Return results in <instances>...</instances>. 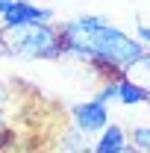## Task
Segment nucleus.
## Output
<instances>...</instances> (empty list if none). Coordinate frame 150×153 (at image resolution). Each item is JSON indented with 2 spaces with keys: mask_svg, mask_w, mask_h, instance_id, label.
I'll return each mask as SVG.
<instances>
[{
  "mask_svg": "<svg viewBox=\"0 0 150 153\" xmlns=\"http://www.w3.org/2000/svg\"><path fill=\"white\" fill-rule=\"evenodd\" d=\"M59 33L68 56L97 68L106 79H118L138 56L147 53V47L138 38L127 36L121 27H115L103 15L71 18L65 27H59Z\"/></svg>",
  "mask_w": 150,
  "mask_h": 153,
  "instance_id": "obj_1",
  "label": "nucleus"
},
{
  "mask_svg": "<svg viewBox=\"0 0 150 153\" xmlns=\"http://www.w3.org/2000/svg\"><path fill=\"white\" fill-rule=\"evenodd\" d=\"M0 50L18 59H59L65 56L62 33L53 24L0 27Z\"/></svg>",
  "mask_w": 150,
  "mask_h": 153,
  "instance_id": "obj_2",
  "label": "nucleus"
},
{
  "mask_svg": "<svg viewBox=\"0 0 150 153\" xmlns=\"http://www.w3.org/2000/svg\"><path fill=\"white\" fill-rule=\"evenodd\" d=\"M71 127L79 130L82 135H100L106 127H109V106L97 97H88L82 103H74L71 106Z\"/></svg>",
  "mask_w": 150,
  "mask_h": 153,
  "instance_id": "obj_3",
  "label": "nucleus"
},
{
  "mask_svg": "<svg viewBox=\"0 0 150 153\" xmlns=\"http://www.w3.org/2000/svg\"><path fill=\"white\" fill-rule=\"evenodd\" d=\"M53 9L38 6L33 0H0V24L3 27H27V24H50Z\"/></svg>",
  "mask_w": 150,
  "mask_h": 153,
  "instance_id": "obj_4",
  "label": "nucleus"
},
{
  "mask_svg": "<svg viewBox=\"0 0 150 153\" xmlns=\"http://www.w3.org/2000/svg\"><path fill=\"white\" fill-rule=\"evenodd\" d=\"M130 147V135L121 124H109L94 141V153H121Z\"/></svg>",
  "mask_w": 150,
  "mask_h": 153,
  "instance_id": "obj_5",
  "label": "nucleus"
},
{
  "mask_svg": "<svg viewBox=\"0 0 150 153\" xmlns=\"http://www.w3.org/2000/svg\"><path fill=\"white\" fill-rule=\"evenodd\" d=\"M124 79H130L132 85H138V88H144L150 94V53H144V56H138L135 62H132L130 68L124 71Z\"/></svg>",
  "mask_w": 150,
  "mask_h": 153,
  "instance_id": "obj_6",
  "label": "nucleus"
},
{
  "mask_svg": "<svg viewBox=\"0 0 150 153\" xmlns=\"http://www.w3.org/2000/svg\"><path fill=\"white\" fill-rule=\"evenodd\" d=\"M127 135H130V147L135 153H150V127H132Z\"/></svg>",
  "mask_w": 150,
  "mask_h": 153,
  "instance_id": "obj_7",
  "label": "nucleus"
},
{
  "mask_svg": "<svg viewBox=\"0 0 150 153\" xmlns=\"http://www.w3.org/2000/svg\"><path fill=\"white\" fill-rule=\"evenodd\" d=\"M135 36H138V41L147 47V44H150V27H147V24H135Z\"/></svg>",
  "mask_w": 150,
  "mask_h": 153,
  "instance_id": "obj_8",
  "label": "nucleus"
},
{
  "mask_svg": "<svg viewBox=\"0 0 150 153\" xmlns=\"http://www.w3.org/2000/svg\"><path fill=\"white\" fill-rule=\"evenodd\" d=\"M9 85H6V79H0V112H3V109H6V103H9Z\"/></svg>",
  "mask_w": 150,
  "mask_h": 153,
  "instance_id": "obj_9",
  "label": "nucleus"
},
{
  "mask_svg": "<svg viewBox=\"0 0 150 153\" xmlns=\"http://www.w3.org/2000/svg\"><path fill=\"white\" fill-rule=\"evenodd\" d=\"M6 138H9V127H6V118H3V112H0V147H3Z\"/></svg>",
  "mask_w": 150,
  "mask_h": 153,
  "instance_id": "obj_10",
  "label": "nucleus"
},
{
  "mask_svg": "<svg viewBox=\"0 0 150 153\" xmlns=\"http://www.w3.org/2000/svg\"><path fill=\"white\" fill-rule=\"evenodd\" d=\"M121 153H135V150H132V147H127V150H121Z\"/></svg>",
  "mask_w": 150,
  "mask_h": 153,
  "instance_id": "obj_11",
  "label": "nucleus"
},
{
  "mask_svg": "<svg viewBox=\"0 0 150 153\" xmlns=\"http://www.w3.org/2000/svg\"><path fill=\"white\" fill-rule=\"evenodd\" d=\"M0 153H3V147H0Z\"/></svg>",
  "mask_w": 150,
  "mask_h": 153,
  "instance_id": "obj_12",
  "label": "nucleus"
},
{
  "mask_svg": "<svg viewBox=\"0 0 150 153\" xmlns=\"http://www.w3.org/2000/svg\"><path fill=\"white\" fill-rule=\"evenodd\" d=\"M0 27H3V24H0Z\"/></svg>",
  "mask_w": 150,
  "mask_h": 153,
  "instance_id": "obj_13",
  "label": "nucleus"
}]
</instances>
